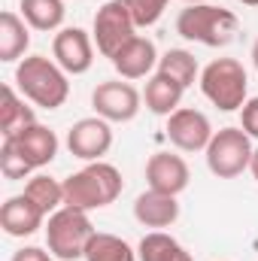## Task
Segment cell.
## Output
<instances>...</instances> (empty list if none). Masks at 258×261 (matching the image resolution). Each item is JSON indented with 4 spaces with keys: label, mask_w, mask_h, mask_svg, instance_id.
<instances>
[{
    "label": "cell",
    "mask_w": 258,
    "mask_h": 261,
    "mask_svg": "<svg viewBox=\"0 0 258 261\" xmlns=\"http://www.w3.org/2000/svg\"><path fill=\"white\" fill-rule=\"evenodd\" d=\"M64 67L46 55H28L15 64V88L24 100L40 110H58L70 97V79Z\"/></svg>",
    "instance_id": "6da1fadb"
},
{
    "label": "cell",
    "mask_w": 258,
    "mask_h": 261,
    "mask_svg": "<svg viewBox=\"0 0 258 261\" xmlns=\"http://www.w3.org/2000/svg\"><path fill=\"white\" fill-rule=\"evenodd\" d=\"M61 182H64V206H76L85 213L116 203L119 195L125 192V179L119 167L110 161H91Z\"/></svg>",
    "instance_id": "7a4b0ae2"
},
{
    "label": "cell",
    "mask_w": 258,
    "mask_h": 261,
    "mask_svg": "<svg viewBox=\"0 0 258 261\" xmlns=\"http://www.w3.org/2000/svg\"><path fill=\"white\" fill-rule=\"evenodd\" d=\"M237 31H240V18L225 6L192 3L176 15V34L189 43H200L210 49L228 46Z\"/></svg>",
    "instance_id": "3957f363"
},
{
    "label": "cell",
    "mask_w": 258,
    "mask_h": 261,
    "mask_svg": "<svg viewBox=\"0 0 258 261\" xmlns=\"http://www.w3.org/2000/svg\"><path fill=\"white\" fill-rule=\"evenodd\" d=\"M203 97L222 113H240L249 100V76L237 58H216L200 70Z\"/></svg>",
    "instance_id": "277c9868"
},
{
    "label": "cell",
    "mask_w": 258,
    "mask_h": 261,
    "mask_svg": "<svg viewBox=\"0 0 258 261\" xmlns=\"http://www.w3.org/2000/svg\"><path fill=\"white\" fill-rule=\"evenodd\" d=\"M97 228L91 225L85 210L76 206H61L46 219V249L58 261H76L85 258V249Z\"/></svg>",
    "instance_id": "5b68a950"
},
{
    "label": "cell",
    "mask_w": 258,
    "mask_h": 261,
    "mask_svg": "<svg viewBox=\"0 0 258 261\" xmlns=\"http://www.w3.org/2000/svg\"><path fill=\"white\" fill-rule=\"evenodd\" d=\"M252 137L243 128H219L207 146V167L219 179H237L252 164Z\"/></svg>",
    "instance_id": "8992f818"
},
{
    "label": "cell",
    "mask_w": 258,
    "mask_h": 261,
    "mask_svg": "<svg viewBox=\"0 0 258 261\" xmlns=\"http://www.w3.org/2000/svg\"><path fill=\"white\" fill-rule=\"evenodd\" d=\"M91 37L94 46L104 58H113L128 40L137 37V24L131 18L128 6L122 0H107L97 12H94V24H91Z\"/></svg>",
    "instance_id": "52a82bcc"
},
{
    "label": "cell",
    "mask_w": 258,
    "mask_h": 261,
    "mask_svg": "<svg viewBox=\"0 0 258 261\" xmlns=\"http://www.w3.org/2000/svg\"><path fill=\"white\" fill-rule=\"evenodd\" d=\"M91 107L94 116L113 122H134L137 113L143 110V94L131 85L128 79H107L91 91Z\"/></svg>",
    "instance_id": "ba28073f"
},
{
    "label": "cell",
    "mask_w": 258,
    "mask_h": 261,
    "mask_svg": "<svg viewBox=\"0 0 258 261\" xmlns=\"http://www.w3.org/2000/svg\"><path fill=\"white\" fill-rule=\"evenodd\" d=\"M67 149L73 158L91 164V161H104V155L113 149V128L107 119L100 116H88L79 119L73 128L67 130Z\"/></svg>",
    "instance_id": "9c48e42d"
},
{
    "label": "cell",
    "mask_w": 258,
    "mask_h": 261,
    "mask_svg": "<svg viewBox=\"0 0 258 261\" xmlns=\"http://www.w3.org/2000/svg\"><path fill=\"white\" fill-rule=\"evenodd\" d=\"M167 140L179 149V152H207L210 140H213V125L207 119V113L194 110V107H179L173 116H167Z\"/></svg>",
    "instance_id": "30bf717a"
},
{
    "label": "cell",
    "mask_w": 258,
    "mask_h": 261,
    "mask_svg": "<svg viewBox=\"0 0 258 261\" xmlns=\"http://www.w3.org/2000/svg\"><path fill=\"white\" fill-rule=\"evenodd\" d=\"M3 140H9V143L18 149V155L31 164V170H43V167H49V164L58 158V149H61L58 134L49 128V125H40V122L24 125V128H18L15 134L3 137Z\"/></svg>",
    "instance_id": "8fae6325"
},
{
    "label": "cell",
    "mask_w": 258,
    "mask_h": 261,
    "mask_svg": "<svg viewBox=\"0 0 258 261\" xmlns=\"http://www.w3.org/2000/svg\"><path fill=\"white\" fill-rule=\"evenodd\" d=\"M52 58L70 76H82L94 64V37L82 28H61L52 40Z\"/></svg>",
    "instance_id": "7c38bea8"
},
{
    "label": "cell",
    "mask_w": 258,
    "mask_h": 261,
    "mask_svg": "<svg viewBox=\"0 0 258 261\" xmlns=\"http://www.w3.org/2000/svg\"><path fill=\"white\" fill-rule=\"evenodd\" d=\"M192 182V170L183 155L173 152H155L146 161V186L161 195H183Z\"/></svg>",
    "instance_id": "4fadbf2b"
},
{
    "label": "cell",
    "mask_w": 258,
    "mask_h": 261,
    "mask_svg": "<svg viewBox=\"0 0 258 261\" xmlns=\"http://www.w3.org/2000/svg\"><path fill=\"white\" fill-rule=\"evenodd\" d=\"M46 213L24 195H12L6 197V203L0 206V228L9 234V237H34L40 228H46Z\"/></svg>",
    "instance_id": "5bb4252c"
},
{
    "label": "cell",
    "mask_w": 258,
    "mask_h": 261,
    "mask_svg": "<svg viewBox=\"0 0 258 261\" xmlns=\"http://www.w3.org/2000/svg\"><path fill=\"white\" fill-rule=\"evenodd\" d=\"M158 49H155V43L149 40V37H134L128 40L110 61L116 67V73L122 76V79H143V76H152V70H158Z\"/></svg>",
    "instance_id": "9a60e30c"
},
{
    "label": "cell",
    "mask_w": 258,
    "mask_h": 261,
    "mask_svg": "<svg viewBox=\"0 0 258 261\" xmlns=\"http://www.w3.org/2000/svg\"><path fill=\"white\" fill-rule=\"evenodd\" d=\"M134 219L143 225V228H152V231H164L170 228L176 219H179V200L173 195H161V192H143V195L134 200Z\"/></svg>",
    "instance_id": "2e32d148"
},
{
    "label": "cell",
    "mask_w": 258,
    "mask_h": 261,
    "mask_svg": "<svg viewBox=\"0 0 258 261\" xmlns=\"http://www.w3.org/2000/svg\"><path fill=\"white\" fill-rule=\"evenodd\" d=\"M183 94H186V88L176 82V79H170V76H164V73H152L149 76V82H146V91H143V103H146V110L149 113H155V116H173L176 110H179V103H183Z\"/></svg>",
    "instance_id": "e0dca14e"
},
{
    "label": "cell",
    "mask_w": 258,
    "mask_h": 261,
    "mask_svg": "<svg viewBox=\"0 0 258 261\" xmlns=\"http://www.w3.org/2000/svg\"><path fill=\"white\" fill-rule=\"evenodd\" d=\"M31 46V24L21 18V12L6 9L0 15V61L15 64Z\"/></svg>",
    "instance_id": "ac0fdd59"
},
{
    "label": "cell",
    "mask_w": 258,
    "mask_h": 261,
    "mask_svg": "<svg viewBox=\"0 0 258 261\" xmlns=\"http://www.w3.org/2000/svg\"><path fill=\"white\" fill-rule=\"evenodd\" d=\"M18 12L31 24V31H43V34L61 31L64 15H67L64 0H21Z\"/></svg>",
    "instance_id": "d6986e66"
},
{
    "label": "cell",
    "mask_w": 258,
    "mask_h": 261,
    "mask_svg": "<svg viewBox=\"0 0 258 261\" xmlns=\"http://www.w3.org/2000/svg\"><path fill=\"white\" fill-rule=\"evenodd\" d=\"M137 255L140 261H194L192 252L167 231H149L137 243Z\"/></svg>",
    "instance_id": "ffe728a7"
},
{
    "label": "cell",
    "mask_w": 258,
    "mask_h": 261,
    "mask_svg": "<svg viewBox=\"0 0 258 261\" xmlns=\"http://www.w3.org/2000/svg\"><path fill=\"white\" fill-rule=\"evenodd\" d=\"M0 97H3V103H0V134L3 137H9V134H15L18 128L37 122V116L28 107V100L21 97V91H15L12 85H3Z\"/></svg>",
    "instance_id": "44dd1931"
},
{
    "label": "cell",
    "mask_w": 258,
    "mask_h": 261,
    "mask_svg": "<svg viewBox=\"0 0 258 261\" xmlns=\"http://www.w3.org/2000/svg\"><path fill=\"white\" fill-rule=\"evenodd\" d=\"M158 73L176 79L183 88H192L194 82H200V67L189 49H167L161 58H158Z\"/></svg>",
    "instance_id": "7402d4cb"
},
{
    "label": "cell",
    "mask_w": 258,
    "mask_h": 261,
    "mask_svg": "<svg viewBox=\"0 0 258 261\" xmlns=\"http://www.w3.org/2000/svg\"><path fill=\"white\" fill-rule=\"evenodd\" d=\"M85 261H140V255L125 237L97 231L85 249Z\"/></svg>",
    "instance_id": "603a6c76"
},
{
    "label": "cell",
    "mask_w": 258,
    "mask_h": 261,
    "mask_svg": "<svg viewBox=\"0 0 258 261\" xmlns=\"http://www.w3.org/2000/svg\"><path fill=\"white\" fill-rule=\"evenodd\" d=\"M24 195L31 197L46 216H52V213H58L64 206V182H58L49 173H37V176H31L24 182Z\"/></svg>",
    "instance_id": "cb8c5ba5"
},
{
    "label": "cell",
    "mask_w": 258,
    "mask_h": 261,
    "mask_svg": "<svg viewBox=\"0 0 258 261\" xmlns=\"http://www.w3.org/2000/svg\"><path fill=\"white\" fill-rule=\"evenodd\" d=\"M122 3L128 6V12L137 28H152L164 15V9H167L170 0H122Z\"/></svg>",
    "instance_id": "d4e9b609"
},
{
    "label": "cell",
    "mask_w": 258,
    "mask_h": 261,
    "mask_svg": "<svg viewBox=\"0 0 258 261\" xmlns=\"http://www.w3.org/2000/svg\"><path fill=\"white\" fill-rule=\"evenodd\" d=\"M0 173L6 176V179H28L34 170H31V164L18 155V149L9 143V140H3V146H0Z\"/></svg>",
    "instance_id": "484cf974"
},
{
    "label": "cell",
    "mask_w": 258,
    "mask_h": 261,
    "mask_svg": "<svg viewBox=\"0 0 258 261\" xmlns=\"http://www.w3.org/2000/svg\"><path fill=\"white\" fill-rule=\"evenodd\" d=\"M240 128L246 130L252 140H258V97H249L240 110Z\"/></svg>",
    "instance_id": "4316f807"
},
{
    "label": "cell",
    "mask_w": 258,
    "mask_h": 261,
    "mask_svg": "<svg viewBox=\"0 0 258 261\" xmlns=\"http://www.w3.org/2000/svg\"><path fill=\"white\" fill-rule=\"evenodd\" d=\"M12 261H55V255L49 252V249H40V246H21Z\"/></svg>",
    "instance_id": "83f0119b"
},
{
    "label": "cell",
    "mask_w": 258,
    "mask_h": 261,
    "mask_svg": "<svg viewBox=\"0 0 258 261\" xmlns=\"http://www.w3.org/2000/svg\"><path fill=\"white\" fill-rule=\"evenodd\" d=\"M249 173L255 176V182H258V146H255V152H252V164H249Z\"/></svg>",
    "instance_id": "f1b7e54d"
},
{
    "label": "cell",
    "mask_w": 258,
    "mask_h": 261,
    "mask_svg": "<svg viewBox=\"0 0 258 261\" xmlns=\"http://www.w3.org/2000/svg\"><path fill=\"white\" fill-rule=\"evenodd\" d=\"M252 64H255V70H258V40L252 43Z\"/></svg>",
    "instance_id": "f546056e"
},
{
    "label": "cell",
    "mask_w": 258,
    "mask_h": 261,
    "mask_svg": "<svg viewBox=\"0 0 258 261\" xmlns=\"http://www.w3.org/2000/svg\"><path fill=\"white\" fill-rule=\"evenodd\" d=\"M243 6H258V0H240Z\"/></svg>",
    "instance_id": "4dcf8cb0"
},
{
    "label": "cell",
    "mask_w": 258,
    "mask_h": 261,
    "mask_svg": "<svg viewBox=\"0 0 258 261\" xmlns=\"http://www.w3.org/2000/svg\"><path fill=\"white\" fill-rule=\"evenodd\" d=\"M186 3H189V6H192V3H207V0H186Z\"/></svg>",
    "instance_id": "1f68e13d"
}]
</instances>
